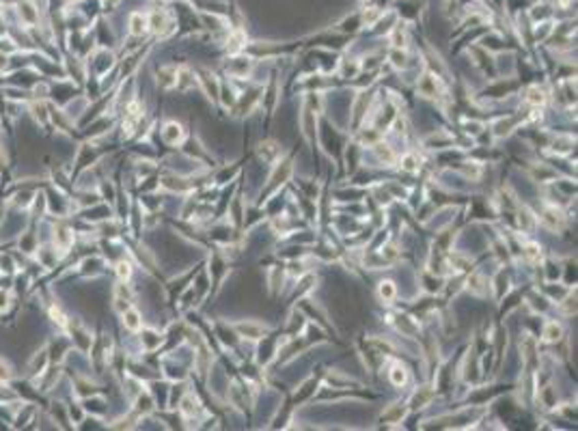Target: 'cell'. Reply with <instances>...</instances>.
I'll return each instance as SVG.
<instances>
[{
    "label": "cell",
    "instance_id": "obj_1",
    "mask_svg": "<svg viewBox=\"0 0 578 431\" xmlns=\"http://www.w3.org/2000/svg\"><path fill=\"white\" fill-rule=\"evenodd\" d=\"M162 138H164L168 145H177L179 140L184 138V130H182V125L175 123V121L166 123V125H164V130H162Z\"/></svg>",
    "mask_w": 578,
    "mask_h": 431
},
{
    "label": "cell",
    "instance_id": "obj_21",
    "mask_svg": "<svg viewBox=\"0 0 578 431\" xmlns=\"http://www.w3.org/2000/svg\"><path fill=\"white\" fill-rule=\"evenodd\" d=\"M9 378H11V369L0 362V380H9Z\"/></svg>",
    "mask_w": 578,
    "mask_h": 431
},
{
    "label": "cell",
    "instance_id": "obj_11",
    "mask_svg": "<svg viewBox=\"0 0 578 431\" xmlns=\"http://www.w3.org/2000/svg\"><path fill=\"white\" fill-rule=\"evenodd\" d=\"M544 220H546V222L553 226V228H557V226H561L563 216H561V212H557V209H548V212L544 214Z\"/></svg>",
    "mask_w": 578,
    "mask_h": 431
},
{
    "label": "cell",
    "instance_id": "obj_7",
    "mask_svg": "<svg viewBox=\"0 0 578 431\" xmlns=\"http://www.w3.org/2000/svg\"><path fill=\"white\" fill-rule=\"evenodd\" d=\"M391 382L395 384V386H403V384L408 382V373H406V369L401 364H395L391 369Z\"/></svg>",
    "mask_w": 578,
    "mask_h": 431
},
{
    "label": "cell",
    "instance_id": "obj_17",
    "mask_svg": "<svg viewBox=\"0 0 578 431\" xmlns=\"http://www.w3.org/2000/svg\"><path fill=\"white\" fill-rule=\"evenodd\" d=\"M242 41H244V35H242V33H236V35H233V37H231V41H229V43H231V45H229V52H238V50L242 48Z\"/></svg>",
    "mask_w": 578,
    "mask_h": 431
},
{
    "label": "cell",
    "instance_id": "obj_6",
    "mask_svg": "<svg viewBox=\"0 0 578 431\" xmlns=\"http://www.w3.org/2000/svg\"><path fill=\"white\" fill-rule=\"evenodd\" d=\"M561 332H563V330H561V326H559L557 322H548L546 328H544V338L548 343H555V341L561 338Z\"/></svg>",
    "mask_w": 578,
    "mask_h": 431
},
{
    "label": "cell",
    "instance_id": "obj_13",
    "mask_svg": "<svg viewBox=\"0 0 578 431\" xmlns=\"http://www.w3.org/2000/svg\"><path fill=\"white\" fill-rule=\"evenodd\" d=\"M117 274H119V278L128 280L132 276V265L128 261H119V263H117Z\"/></svg>",
    "mask_w": 578,
    "mask_h": 431
},
{
    "label": "cell",
    "instance_id": "obj_18",
    "mask_svg": "<svg viewBox=\"0 0 578 431\" xmlns=\"http://www.w3.org/2000/svg\"><path fill=\"white\" fill-rule=\"evenodd\" d=\"M527 256L531 261H539L541 259V252H539V246L537 244H529L527 246Z\"/></svg>",
    "mask_w": 578,
    "mask_h": 431
},
{
    "label": "cell",
    "instance_id": "obj_22",
    "mask_svg": "<svg viewBox=\"0 0 578 431\" xmlns=\"http://www.w3.org/2000/svg\"><path fill=\"white\" fill-rule=\"evenodd\" d=\"M520 222H525V224H527V226L531 228V226H533V220H531V214H529V212H522V214H520Z\"/></svg>",
    "mask_w": 578,
    "mask_h": 431
},
{
    "label": "cell",
    "instance_id": "obj_9",
    "mask_svg": "<svg viewBox=\"0 0 578 431\" xmlns=\"http://www.w3.org/2000/svg\"><path fill=\"white\" fill-rule=\"evenodd\" d=\"M378 293H380V298L384 300V302H391L393 298H395V285L391 280H384V282H380V287H378Z\"/></svg>",
    "mask_w": 578,
    "mask_h": 431
},
{
    "label": "cell",
    "instance_id": "obj_16",
    "mask_svg": "<svg viewBox=\"0 0 578 431\" xmlns=\"http://www.w3.org/2000/svg\"><path fill=\"white\" fill-rule=\"evenodd\" d=\"M401 168L408 170V173L417 170V160H414V155H406V158L401 160Z\"/></svg>",
    "mask_w": 578,
    "mask_h": 431
},
{
    "label": "cell",
    "instance_id": "obj_14",
    "mask_svg": "<svg viewBox=\"0 0 578 431\" xmlns=\"http://www.w3.org/2000/svg\"><path fill=\"white\" fill-rule=\"evenodd\" d=\"M429 399H431V390L423 388L421 392H417V395H414V399H412V406H423V403H427Z\"/></svg>",
    "mask_w": 578,
    "mask_h": 431
},
{
    "label": "cell",
    "instance_id": "obj_2",
    "mask_svg": "<svg viewBox=\"0 0 578 431\" xmlns=\"http://www.w3.org/2000/svg\"><path fill=\"white\" fill-rule=\"evenodd\" d=\"M158 80H160V84L166 87V89L177 87V69H173V67H162L160 73H158Z\"/></svg>",
    "mask_w": 578,
    "mask_h": 431
},
{
    "label": "cell",
    "instance_id": "obj_10",
    "mask_svg": "<svg viewBox=\"0 0 578 431\" xmlns=\"http://www.w3.org/2000/svg\"><path fill=\"white\" fill-rule=\"evenodd\" d=\"M238 332L244 334V336H248V338H259L261 334H264V330H261L259 326H252V324H242V326H238Z\"/></svg>",
    "mask_w": 578,
    "mask_h": 431
},
{
    "label": "cell",
    "instance_id": "obj_3",
    "mask_svg": "<svg viewBox=\"0 0 578 431\" xmlns=\"http://www.w3.org/2000/svg\"><path fill=\"white\" fill-rule=\"evenodd\" d=\"M123 324H125V328H128V330H140V315H138V310L125 308V310H123Z\"/></svg>",
    "mask_w": 578,
    "mask_h": 431
},
{
    "label": "cell",
    "instance_id": "obj_20",
    "mask_svg": "<svg viewBox=\"0 0 578 431\" xmlns=\"http://www.w3.org/2000/svg\"><path fill=\"white\" fill-rule=\"evenodd\" d=\"M9 306V293L0 289V310H5Z\"/></svg>",
    "mask_w": 578,
    "mask_h": 431
},
{
    "label": "cell",
    "instance_id": "obj_8",
    "mask_svg": "<svg viewBox=\"0 0 578 431\" xmlns=\"http://www.w3.org/2000/svg\"><path fill=\"white\" fill-rule=\"evenodd\" d=\"M527 102H529V104H533V106H541V104L546 102L544 91L537 89V87H531V89L527 91Z\"/></svg>",
    "mask_w": 578,
    "mask_h": 431
},
{
    "label": "cell",
    "instance_id": "obj_12",
    "mask_svg": "<svg viewBox=\"0 0 578 431\" xmlns=\"http://www.w3.org/2000/svg\"><path fill=\"white\" fill-rule=\"evenodd\" d=\"M419 89H421V93H425L427 97L436 95V80H434L431 76H425V80L419 84Z\"/></svg>",
    "mask_w": 578,
    "mask_h": 431
},
{
    "label": "cell",
    "instance_id": "obj_4",
    "mask_svg": "<svg viewBox=\"0 0 578 431\" xmlns=\"http://www.w3.org/2000/svg\"><path fill=\"white\" fill-rule=\"evenodd\" d=\"M54 242H56L61 248H69L71 242H74V233H71L67 226H59V228H56V235H54Z\"/></svg>",
    "mask_w": 578,
    "mask_h": 431
},
{
    "label": "cell",
    "instance_id": "obj_19",
    "mask_svg": "<svg viewBox=\"0 0 578 431\" xmlns=\"http://www.w3.org/2000/svg\"><path fill=\"white\" fill-rule=\"evenodd\" d=\"M393 63H395L397 67H403V65H406V54H403V52H401V54H399V52H393Z\"/></svg>",
    "mask_w": 578,
    "mask_h": 431
},
{
    "label": "cell",
    "instance_id": "obj_5",
    "mask_svg": "<svg viewBox=\"0 0 578 431\" xmlns=\"http://www.w3.org/2000/svg\"><path fill=\"white\" fill-rule=\"evenodd\" d=\"M130 31H132V35H142L147 31V17H142L140 13H134L130 17Z\"/></svg>",
    "mask_w": 578,
    "mask_h": 431
},
{
    "label": "cell",
    "instance_id": "obj_15",
    "mask_svg": "<svg viewBox=\"0 0 578 431\" xmlns=\"http://www.w3.org/2000/svg\"><path fill=\"white\" fill-rule=\"evenodd\" d=\"M182 412H184V414H194V412H196V401L192 397H186L182 401Z\"/></svg>",
    "mask_w": 578,
    "mask_h": 431
}]
</instances>
